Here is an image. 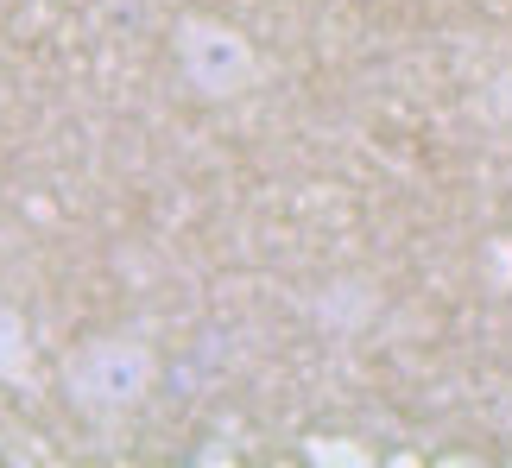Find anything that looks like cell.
I'll return each mask as SVG.
<instances>
[{
    "label": "cell",
    "instance_id": "obj_1",
    "mask_svg": "<svg viewBox=\"0 0 512 468\" xmlns=\"http://www.w3.org/2000/svg\"><path fill=\"white\" fill-rule=\"evenodd\" d=\"M57 386H64V405L83 424H121L152 399L159 355H152L140 329H102V336H83L57 361Z\"/></svg>",
    "mask_w": 512,
    "mask_h": 468
},
{
    "label": "cell",
    "instance_id": "obj_3",
    "mask_svg": "<svg viewBox=\"0 0 512 468\" xmlns=\"http://www.w3.org/2000/svg\"><path fill=\"white\" fill-rule=\"evenodd\" d=\"M0 386H32V329L0 298Z\"/></svg>",
    "mask_w": 512,
    "mask_h": 468
},
{
    "label": "cell",
    "instance_id": "obj_2",
    "mask_svg": "<svg viewBox=\"0 0 512 468\" xmlns=\"http://www.w3.org/2000/svg\"><path fill=\"white\" fill-rule=\"evenodd\" d=\"M171 70L190 102L222 108V102H241L260 83V51L222 13H177L171 19Z\"/></svg>",
    "mask_w": 512,
    "mask_h": 468
}]
</instances>
